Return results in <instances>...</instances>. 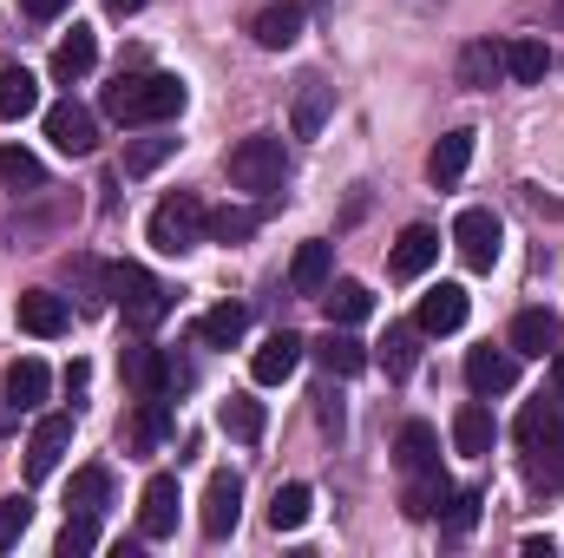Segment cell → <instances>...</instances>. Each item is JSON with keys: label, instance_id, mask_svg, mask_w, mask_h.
I'll return each instance as SVG.
<instances>
[{"label": "cell", "instance_id": "29", "mask_svg": "<svg viewBox=\"0 0 564 558\" xmlns=\"http://www.w3.org/2000/svg\"><path fill=\"white\" fill-rule=\"evenodd\" d=\"M33 106H40V79H33L26 66H0V126L26 119Z\"/></svg>", "mask_w": 564, "mask_h": 558}, {"label": "cell", "instance_id": "19", "mask_svg": "<svg viewBox=\"0 0 564 558\" xmlns=\"http://www.w3.org/2000/svg\"><path fill=\"white\" fill-rule=\"evenodd\" d=\"M328 282H335V244L315 237V244L295 250V264H289V289H295V296H322Z\"/></svg>", "mask_w": 564, "mask_h": 558}, {"label": "cell", "instance_id": "33", "mask_svg": "<svg viewBox=\"0 0 564 558\" xmlns=\"http://www.w3.org/2000/svg\"><path fill=\"white\" fill-rule=\"evenodd\" d=\"M308 513H315V493H308L302 480L276 486V500H270V526H276V533H302V526H308Z\"/></svg>", "mask_w": 564, "mask_h": 558}, {"label": "cell", "instance_id": "17", "mask_svg": "<svg viewBox=\"0 0 564 558\" xmlns=\"http://www.w3.org/2000/svg\"><path fill=\"white\" fill-rule=\"evenodd\" d=\"M466 289L459 282H440V289H426L421 296V335H453L459 322H466Z\"/></svg>", "mask_w": 564, "mask_h": 558}, {"label": "cell", "instance_id": "40", "mask_svg": "<svg viewBox=\"0 0 564 558\" xmlns=\"http://www.w3.org/2000/svg\"><path fill=\"white\" fill-rule=\"evenodd\" d=\"M171 151H177V139H132L126 144V178H151Z\"/></svg>", "mask_w": 564, "mask_h": 558}, {"label": "cell", "instance_id": "22", "mask_svg": "<svg viewBox=\"0 0 564 558\" xmlns=\"http://www.w3.org/2000/svg\"><path fill=\"white\" fill-rule=\"evenodd\" d=\"M466 164H473V132H446V139L426 151V178H433L440 191H453V184L466 178Z\"/></svg>", "mask_w": 564, "mask_h": 558}, {"label": "cell", "instance_id": "4", "mask_svg": "<svg viewBox=\"0 0 564 558\" xmlns=\"http://www.w3.org/2000/svg\"><path fill=\"white\" fill-rule=\"evenodd\" d=\"M106 282H112V302L126 309V322H132V329H158V322L171 315V289L151 277V270H139V264L106 270Z\"/></svg>", "mask_w": 564, "mask_h": 558}, {"label": "cell", "instance_id": "26", "mask_svg": "<svg viewBox=\"0 0 564 558\" xmlns=\"http://www.w3.org/2000/svg\"><path fill=\"white\" fill-rule=\"evenodd\" d=\"M315 362H322L328 375H361L375 355H368V342H355L348 329H335V322H328V335L315 342Z\"/></svg>", "mask_w": 564, "mask_h": 558}, {"label": "cell", "instance_id": "43", "mask_svg": "<svg viewBox=\"0 0 564 558\" xmlns=\"http://www.w3.org/2000/svg\"><path fill=\"white\" fill-rule=\"evenodd\" d=\"M33 526V506L26 500H0V552L7 546H20V533Z\"/></svg>", "mask_w": 564, "mask_h": 558}, {"label": "cell", "instance_id": "16", "mask_svg": "<svg viewBox=\"0 0 564 558\" xmlns=\"http://www.w3.org/2000/svg\"><path fill=\"white\" fill-rule=\"evenodd\" d=\"M564 342V322L552 315V309H525V315H512V355H552Z\"/></svg>", "mask_w": 564, "mask_h": 558}, {"label": "cell", "instance_id": "18", "mask_svg": "<svg viewBox=\"0 0 564 558\" xmlns=\"http://www.w3.org/2000/svg\"><path fill=\"white\" fill-rule=\"evenodd\" d=\"M492 440H499V420H492L486 401H466V408L453 415V447H459L466 460H486V453H492Z\"/></svg>", "mask_w": 564, "mask_h": 558}, {"label": "cell", "instance_id": "13", "mask_svg": "<svg viewBox=\"0 0 564 558\" xmlns=\"http://www.w3.org/2000/svg\"><path fill=\"white\" fill-rule=\"evenodd\" d=\"M519 447L532 453V447H564V395H539V401H525V415H519Z\"/></svg>", "mask_w": 564, "mask_h": 558}, {"label": "cell", "instance_id": "39", "mask_svg": "<svg viewBox=\"0 0 564 558\" xmlns=\"http://www.w3.org/2000/svg\"><path fill=\"white\" fill-rule=\"evenodd\" d=\"M224 433H230V440H257V433H263V401L230 395V401H224Z\"/></svg>", "mask_w": 564, "mask_h": 558}, {"label": "cell", "instance_id": "47", "mask_svg": "<svg viewBox=\"0 0 564 558\" xmlns=\"http://www.w3.org/2000/svg\"><path fill=\"white\" fill-rule=\"evenodd\" d=\"M106 7H112V13H119V20H126V13H139L144 0H106Z\"/></svg>", "mask_w": 564, "mask_h": 558}, {"label": "cell", "instance_id": "3", "mask_svg": "<svg viewBox=\"0 0 564 558\" xmlns=\"http://www.w3.org/2000/svg\"><path fill=\"white\" fill-rule=\"evenodd\" d=\"M204 230H210V211H204L191 191H171V197L151 211V224H144V237H151L164 257H184V250H197V244H204Z\"/></svg>", "mask_w": 564, "mask_h": 558}, {"label": "cell", "instance_id": "30", "mask_svg": "<svg viewBox=\"0 0 564 558\" xmlns=\"http://www.w3.org/2000/svg\"><path fill=\"white\" fill-rule=\"evenodd\" d=\"M322 309H328V322H335V329H348V322H361V315L375 309V296H368V282L341 277V282H328V289H322Z\"/></svg>", "mask_w": 564, "mask_h": 558}, {"label": "cell", "instance_id": "14", "mask_svg": "<svg viewBox=\"0 0 564 558\" xmlns=\"http://www.w3.org/2000/svg\"><path fill=\"white\" fill-rule=\"evenodd\" d=\"M328 106H335V86L322 79V73H302L295 79V139H322V126H328Z\"/></svg>", "mask_w": 564, "mask_h": 558}, {"label": "cell", "instance_id": "1", "mask_svg": "<svg viewBox=\"0 0 564 558\" xmlns=\"http://www.w3.org/2000/svg\"><path fill=\"white\" fill-rule=\"evenodd\" d=\"M184 79L177 73H119L112 86H106V119H119V126H164V119H177L184 112Z\"/></svg>", "mask_w": 564, "mask_h": 558}, {"label": "cell", "instance_id": "10", "mask_svg": "<svg viewBox=\"0 0 564 558\" xmlns=\"http://www.w3.org/2000/svg\"><path fill=\"white\" fill-rule=\"evenodd\" d=\"M237 519H243V480L237 473H210V486H204V533L230 539Z\"/></svg>", "mask_w": 564, "mask_h": 558}, {"label": "cell", "instance_id": "21", "mask_svg": "<svg viewBox=\"0 0 564 558\" xmlns=\"http://www.w3.org/2000/svg\"><path fill=\"white\" fill-rule=\"evenodd\" d=\"M499 79H506V40H473V46L459 53V86L486 93V86H499Z\"/></svg>", "mask_w": 564, "mask_h": 558}, {"label": "cell", "instance_id": "8", "mask_svg": "<svg viewBox=\"0 0 564 558\" xmlns=\"http://www.w3.org/2000/svg\"><path fill=\"white\" fill-rule=\"evenodd\" d=\"M177 506H184L177 500V480L171 473H151L144 480V500H139V533L144 539H171L177 533Z\"/></svg>", "mask_w": 564, "mask_h": 558}, {"label": "cell", "instance_id": "37", "mask_svg": "<svg viewBox=\"0 0 564 558\" xmlns=\"http://www.w3.org/2000/svg\"><path fill=\"white\" fill-rule=\"evenodd\" d=\"M164 433H171V408H164V395L139 401V420H132V447H139V453H151Z\"/></svg>", "mask_w": 564, "mask_h": 558}, {"label": "cell", "instance_id": "11", "mask_svg": "<svg viewBox=\"0 0 564 558\" xmlns=\"http://www.w3.org/2000/svg\"><path fill=\"white\" fill-rule=\"evenodd\" d=\"M66 447H73V415H46L26 440V480H46L66 460Z\"/></svg>", "mask_w": 564, "mask_h": 558}, {"label": "cell", "instance_id": "23", "mask_svg": "<svg viewBox=\"0 0 564 558\" xmlns=\"http://www.w3.org/2000/svg\"><path fill=\"white\" fill-rule=\"evenodd\" d=\"M93 66H99V40H93V26H73V33L53 46V79L73 86V79H86Z\"/></svg>", "mask_w": 564, "mask_h": 558}, {"label": "cell", "instance_id": "41", "mask_svg": "<svg viewBox=\"0 0 564 558\" xmlns=\"http://www.w3.org/2000/svg\"><path fill=\"white\" fill-rule=\"evenodd\" d=\"M99 546V519L93 513H66V533H59V558H86Z\"/></svg>", "mask_w": 564, "mask_h": 558}, {"label": "cell", "instance_id": "20", "mask_svg": "<svg viewBox=\"0 0 564 558\" xmlns=\"http://www.w3.org/2000/svg\"><path fill=\"white\" fill-rule=\"evenodd\" d=\"M433 257H440V230L433 224H408L401 230V244H394V277L401 282H414L433 270Z\"/></svg>", "mask_w": 564, "mask_h": 558}, {"label": "cell", "instance_id": "35", "mask_svg": "<svg viewBox=\"0 0 564 558\" xmlns=\"http://www.w3.org/2000/svg\"><path fill=\"white\" fill-rule=\"evenodd\" d=\"M479 506H486V500H479L473 486L446 493V506H440V533H446V539H466V533L479 526Z\"/></svg>", "mask_w": 564, "mask_h": 558}, {"label": "cell", "instance_id": "32", "mask_svg": "<svg viewBox=\"0 0 564 558\" xmlns=\"http://www.w3.org/2000/svg\"><path fill=\"white\" fill-rule=\"evenodd\" d=\"M106 500H112V473L106 466H79L73 473V486H66V513H106Z\"/></svg>", "mask_w": 564, "mask_h": 558}, {"label": "cell", "instance_id": "12", "mask_svg": "<svg viewBox=\"0 0 564 558\" xmlns=\"http://www.w3.org/2000/svg\"><path fill=\"white\" fill-rule=\"evenodd\" d=\"M302 348H308V342H302L295 329H276V335H270V342L250 355V375H257L263 388H276V382H289V375L302 368Z\"/></svg>", "mask_w": 564, "mask_h": 558}, {"label": "cell", "instance_id": "44", "mask_svg": "<svg viewBox=\"0 0 564 558\" xmlns=\"http://www.w3.org/2000/svg\"><path fill=\"white\" fill-rule=\"evenodd\" d=\"M20 7H26V20H59L73 0H20Z\"/></svg>", "mask_w": 564, "mask_h": 558}, {"label": "cell", "instance_id": "6", "mask_svg": "<svg viewBox=\"0 0 564 558\" xmlns=\"http://www.w3.org/2000/svg\"><path fill=\"white\" fill-rule=\"evenodd\" d=\"M46 139L59 144L66 158H93V151H99V126H93V112H86V106L59 99V106H46Z\"/></svg>", "mask_w": 564, "mask_h": 558}, {"label": "cell", "instance_id": "24", "mask_svg": "<svg viewBox=\"0 0 564 558\" xmlns=\"http://www.w3.org/2000/svg\"><path fill=\"white\" fill-rule=\"evenodd\" d=\"M545 66H552V46H545L539 33H512V40H506V79L539 86V79H545Z\"/></svg>", "mask_w": 564, "mask_h": 558}, {"label": "cell", "instance_id": "31", "mask_svg": "<svg viewBox=\"0 0 564 558\" xmlns=\"http://www.w3.org/2000/svg\"><path fill=\"white\" fill-rule=\"evenodd\" d=\"M375 362H381L394 382H408V375H414V362H421V322H414V329H408V322H401V329H388V342L375 348Z\"/></svg>", "mask_w": 564, "mask_h": 558}, {"label": "cell", "instance_id": "25", "mask_svg": "<svg viewBox=\"0 0 564 558\" xmlns=\"http://www.w3.org/2000/svg\"><path fill=\"white\" fill-rule=\"evenodd\" d=\"M243 329H250V309H243V302H217V309L197 315V342H204V348H237Z\"/></svg>", "mask_w": 564, "mask_h": 558}, {"label": "cell", "instance_id": "9", "mask_svg": "<svg viewBox=\"0 0 564 558\" xmlns=\"http://www.w3.org/2000/svg\"><path fill=\"white\" fill-rule=\"evenodd\" d=\"M13 322H20L26 335H40V342H53V335H66V322H73V309H66V296H53V289H26V296L13 302Z\"/></svg>", "mask_w": 564, "mask_h": 558}, {"label": "cell", "instance_id": "45", "mask_svg": "<svg viewBox=\"0 0 564 558\" xmlns=\"http://www.w3.org/2000/svg\"><path fill=\"white\" fill-rule=\"evenodd\" d=\"M315 415H322L328 433H341V401H335V395H322V408H315Z\"/></svg>", "mask_w": 564, "mask_h": 558}, {"label": "cell", "instance_id": "34", "mask_svg": "<svg viewBox=\"0 0 564 558\" xmlns=\"http://www.w3.org/2000/svg\"><path fill=\"white\" fill-rule=\"evenodd\" d=\"M0 184H13V191H40V184H46V164H40L26 144H0Z\"/></svg>", "mask_w": 564, "mask_h": 558}, {"label": "cell", "instance_id": "15", "mask_svg": "<svg viewBox=\"0 0 564 558\" xmlns=\"http://www.w3.org/2000/svg\"><path fill=\"white\" fill-rule=\"evenodd\" d=\"M250 33H257V46H263V53L295 46V40H302V0H270V7L250 20Z\"/></svg>", "mask_w": 564, "mask_h": 558}, {"label": "cell", "instance_id": "36", "mask_svg": "<svg viewBox=\"0 0 564 558\" xmlns=\"http://www.w3.org/2000/svg\"><path fill=\"white\" fill-rule=\"evenodd\" d=\"M446 493H453V486H446V473L433 466V473H414V480H408V500H401V506H408L414 519H433V513L446 506Z\"/></svg>", "mask_w": 564, "mask_h": 558}, {"label": "cell", "instance_id": "38", "mask_svg": "<svg viewBox=\"0 0 564 558\" xmlns=\"http://www.w3.org/2000/svg\"><path fill=\"white\" fill-rule=\"evenodd\" d=\"M525 480L539 493H564V447H532L525 453Z\"/></svg>", "mask_w": 564, "mask_h": 558}, {"label": "cell", "instance_id": "28", "mask_svg": "<svg viewBox=\"0 0 564 558\" xmlns=\"http://www.w3.org/2000/svg\"><path fill=\"white\" fill-rule=\"evenodd\" d=\"M46 388H53L46 362H33V355H26V362H13V368H7V408H20V415H26V408H40V401H46Z\"/></svg>", "mask_w": 564, "mask_h": 558}, {"label": "cell", "instance_id": "42", "mask_svg": "<svg viewBox=\"0 0 564 558\" xmlns=\"http://www.w3.org/2000/svg\"><path fill=\"white\" fill-rule=\"evenodd\" d=\"M250 230H257V211H217V217H210V237H217V244H243Z\"/></svg>", "mask_w": 564, "mask_h": 558}, {"label": "cell", "instance_id": "5", "mask_svg": "<svg viewBox=\"0 0 564 558\" xmlns=\"http://www.w3.org/2000/svg\"><path fill=\"white\" fill-rule=\"evenodd\" d=\"M499 244H506V230H499L492 211H459V224H453V250H459L466 270H492V264H499Z\"/></svg>", "mask_w": 564, "mask_h": 558}, {"label": "cell", "instance_id": "27", "mask_svg": "<svg viewBox=\"0 0 564 558\" xmlns=\"http://www.w3.org/2000/svg\"><path fill=\"white\" fill-rule=\"evenodd\" d=\"M394 460H401L408 480H414V473H433V466H440V433H433L426 420H408L401 440H394Z\"/></svg>", "mask_w": 564, "mask_h": 558}, {"label": "cell", "instance_id": "7", "mask_svg": "<svg viewBox=\"0 0 564 558\" xmlns=\"http://www.w3.org/2000/svg\"><path fill=\"white\" fill-rule=\"evenodd\" d=\"M512 382H519V355H512V348H492V342H486V348H473V355H466V388H473L479 401L506 395Z\"/></svg>", "mask_w": 564, "mask_h": 558}, {"label": "cell", "instance_id": "48", "mask_svg": "<svg viewBox=\"0 0 564 558\" xmlns=\"http://www.w3.org/2000/svg\"><path fill=\"white\" fill-rule=\"evenodd\" d=\"M558 20H564V0H558Z\"/></svg>", "mask_w": 564, "mask_h": 558}, {"label": "cell", "instance_id": "2", "mask_svg": "<svg viewBox=\"0 0 564 558\" xmlns=\"http://www.w3.org/2000/svg\"><path fill=\"white\" fill-rule=\"evenodd\" d=\"M224 171H230V184H237V191L270 197V191H282V178H289V151H282L276 132H250V139L230 144Z\"/></svg>", "mask_w": 564, "mask_h": 558}, {"label": "cell", "instance_id": "46", "mask_svg": "<svg viewBox=\"0 0 564 558\" xmlns=\"http://www.w3.org/2000/svg\"><path fill=\"white\" fill-rule=\"evenodd\" d=\"M552 388H558V395H564V342H558V348H552Z\"/></svg>", "mask_w": 564, "mask_h": 558}]
</instances>
